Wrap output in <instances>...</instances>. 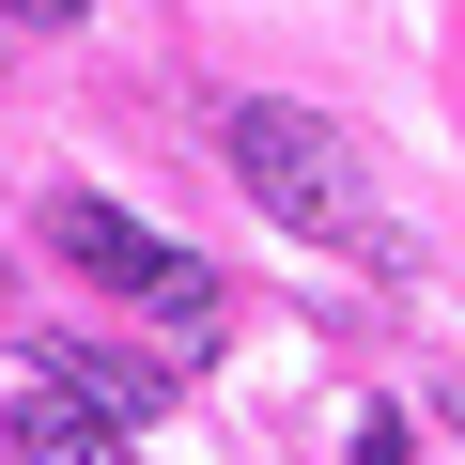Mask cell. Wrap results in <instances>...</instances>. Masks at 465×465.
I'll return each instance as SVG.
<instances>
[{
  "label": "cell",
  "mask_w": 465,
  "mask_h": 465,
  "mask_svg": "<svg viewBox=\"0 0 465 465\" xmlns=\"http://www.w3.org/2000/svg\"><path fill=\"white\" fill-rule=\"evenodd\" d=\"M16 16H78V0H16Z\"/></svg>",
  "instance_id": "cell-3"
},
{
  "label": "cell",
  "mask_w": 465,
  "mask_h": 465,
  "mask_svg": "<svg viewBox=\"0 0 465 465\" xmlns=\"http://www.w3.org/2000/svg\"><path fill=\"white\" fill-rule=\"evenodd\" d=\"M47 232H63V264H78V280H94V295H155V280H171V264H186V249H171V232H140V217H124V202H63V217H47Z\"/></svg>",
  "instance_id": "cell-2"
},
{
  "label": "cell",
  "mask_w": 465,
  "mask_h": 465,
  "mask_svg": "<svg viewBox=\"0 0 465 465\" xmlns=\"http://www.w3.org/2000/svg\"><path fill=\"white\" fill-rule=\"evenodd\" d=\"M78 465H124V450H78Z\"/></svg>",
  "instance_id": "cell-4"
},
{
  "label": "cell",
  "mask_w": 465,
  "mask_h": 465,
  "mask_svg": "<svg viewBox=\"0 0 465 465\" xmlns=\"http://www.w3.org/2000/svg\"><path fill=\"white\" fill-rule=\"evenodd\" d=\"M0 465H16V450H0Z\"/></svg>",
  "instance_id": "cell-5"
},
{
  "label": "cell",
  "mask_w": 465,
  "mask_h": 465,
  "mask_svg": "<svg viewBox=\"0 0 465 465\" xmlns=\"http://www.w3.org/2000/svg\"><path fill=\"white\" fill-rule=\"evenodd\" d=\"M217 140H232V171H249V202H264V217H295L311 249H357V232H372V171H357V155H341V124H311L295 94H249Z\"/></svg>",
  "instance_id": "cell-1"
}]
</instances>
